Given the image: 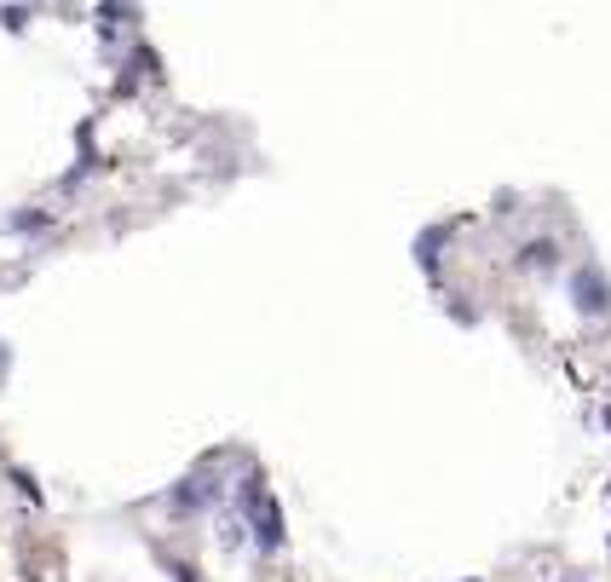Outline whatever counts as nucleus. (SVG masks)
<instances>
[{"label": "nucleus", "mask_w": 611, "mask_h": 582, "mask_svg": "<svg viewBox=\"0 0 611 582\" xmlns=\"http://www.w3.org/2000/svg\"><path fill=\"white\" fill-rule=\"evenodd\" d=\"M248 513H254L265 548H283V519H277V501L260 491V479H248Z\"/></svg>", "instance_id": "obj_1"}, {"label": "nucleus", "mask_w": 611, "mask_h": 582, "mask_svg": "<svg viewBox=\"0 0 611 582\" xmlns=\"http://www.w3.org/2000/svg\"><path fill=\"white\" fill-rule=\"evenodd\" d=\"M571 294H577V306H583V311H606V306H611L600 272H577V277H571Z\"/></svg>", "instance_id": "obj_2"}, {"label": "nucleus", "mask_w": 611, "mask_h": 582, "mask_svg": "<svg viewBox=\"0 0 611 582\" xmlns=\"http://www.w3.org/2000/svg\"><path fill=\"white\" fill-rule=\"evenodd\" d=\"M525 265H554V243H530L525 248Z\"/></svg>", "instance_id": "obj_3"}, {"label": "nucleus", "mask_w": 611, "mask_h": 582, "mask_svg": "<svg viewBox=\"0 0 611 582\" xmlns=\"http://www.w3.org/2000/svg\"><path fill=\"white\" fill-rule=\"evenodd\" d=\"M606 427H611V410H606Z\"/></svg>", "instance_id": "obj_4"}, {"label": "nucleus", "mask_w": 611, "mask_h": 582, "mask_svg": "<svg viewBox=\"0 0 611 582\" xmlns=\"http://www.w3.org/2000/svg\"><path fill=\"white\" fill-rule=\"evenodd\" d=\"M467 582H479V577H467Z\"/></svg>", "instance_id": "obj_5"}]
</instances>
